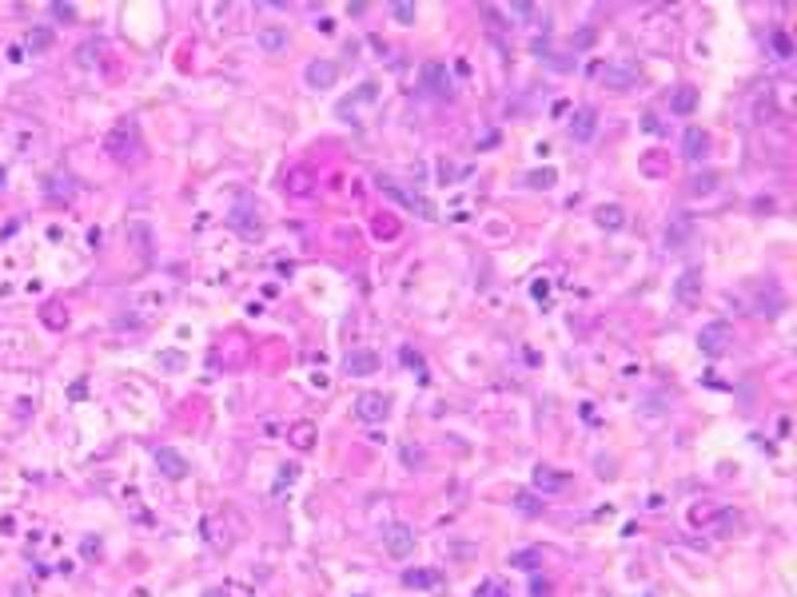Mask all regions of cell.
I'll return each instance as SVG.
<instances>
[{"instance_id": "6da1fadb", "label": "cell", "mask_w": 797, "mask_h": 597, "mask_svg": "<svg viewBox=\"0 0 797 597\" xmlns=\"http://www.w3.org/2000/svg\"><path fill=\"white\" fill-rule=\"evenodd\" d=\"M104 152H108L116 163H128V159L140 156V128H136L132 120H120L116 128L108 132V140H104Z\"/></svg>"}, {"instance_id": "7a4b0ae2", "label": "cell", "mask_w": 797, "mask_h": 597, "mask_svg": "<svg viewBox=\"0 0 797 597\" xmlns=\"http://www.w3.org/2000/svg\"><path fill=\"white\" fill-rule=\"evenodd\" d=\"M730 342H734V327L722 323V318H713V323H706V327L698 330V347H702V354H710V358L725 354Z\"/></svg>"}, {"instance_id": "3957f363", "label": "cell", "mask_w": 797, "mask_h": 597, "mask_svg": "<svg viewBox=\"0 0 797 597\" xmlns=\"http://www.w3.org/2000/svg\"><path fill=\"white\" fill-rule=\"evenodd\" d=\"M387 415H391V394H379V390H367V394H359L355 398V418L359 422H387Z\"/></svg>"}, {"instance_id": "277c9868", "label": "cell", "mask_w": 797, "mask_h": 597, "mask_svg": "<svg viewBox=\"0 0 797 597\" xmlns=\"http://www.w3.org/2000/svg\"><path fill=\"white\" fill-rule=\"evenodd\" d=\"M228 223H232V227H235L239 235H244V239H256V235L263 232V223H259V215H256V203H251L247 195H239V203L232 208Z\"/></svg>"}, {"instance_id": "5b68a950", "label": "cell", "mask_w": 797, "mask_h": 597, "mask_svg": "<svg viewBox=\"0 0 797 597\" xmlns=\"http://www.w3.org/2000/svg\"><path fill=\"white\" fill-rule=\"evenodd\" d=\"M383 549L391 554V558H411L415 554V530L403 522H395L383 530Z\"/></svg>"}, {"instance_id": "8992f818", "label": "cell", "mask_w": 797, "mask_h": 597, "mask_svg": "<svg viewBox=\"0 0 797 597\" xmlns=\"http://www.w3.org/2000/svg\"><path fill=\"white\" fill-rule=\"evenodd\" d=\"M566 132H570V140H578V144H590L594 132H598V112L594 108H578L574 116H570V123H566Z\"/></svg>"}, {"instance_id": "52a82bcc", "label": "cell", "mask_w": 797, "mask_h": 597, "mask_svg": "<svg viewBox=\"0 0 797 597\" xmlns=\"http://www.w3.org/2000/svg\"><path fill=\"white\" fill-rule=\"evenodd\" d=\"M156 466H159V474L164 478H172V482H180V478H187V458L180 450H172V446H159L156 450Z\"/></svg>"}, {"instance_id": "ba28073f", "label": "cell", "mask_w": 797, "mask_h": 597, "mask_svg": "<svg viewBox=\"0 0 797 597\" xmlns=\"http://www.w3.org/2000/svg\"><path fill=\"white\" fill-rule=\"evenodd\" d=\"M423 84H427L430 96H439V100H451L454 96L451 76H447V64H423Z\"/></svg>"}, {"instance_id": "9c48e42d", "label": "cell", "mask_w": 797, "mask_h": 597, "mask_svg": "<svg viewBox=\"0 0 797 597\" xmlns=\"http://www.w3.org/2000/svg\"><path fill=\"white\" fill-rule=\"evenodd\" d=\"M698 295H702V267H686L674 279V299L678 303H694Z\"/></svg>"}, {"instance_id": "30bf717a", "label": "cell", "mask_w": 797, "mask_h": 597, "mask_svg": "<svg viewBox=\"0 0 797 597\" xmlns=\"http://www.w3.org/2000/svg\"><path fill=\"white\" fill-rule=\"evenodd\" d=\"M307 88H335V80H339V68H335L331 60H311L303 72Z\"/></svg>"}, {"instance_id": "8fae6325", "label": "cell", "mask_w": 797, "mask_h": 597, "mask_svg": "<svg viewBox=\"0 0 797 597\" xmlns=\"http://www.w3.org/2000/svg\"><path fill=\"white\" fill-rule=\"evenodd\" d=\"M602 84L614 88V92H626V88H634L638 80V68H630V64H610V68H602Z\"/></svg>"}, {"instance_id": "7c38bea8", "label": "cell", "mask_w": 797, "mask_h": 597, "mask_svg": "<svg viewBox=\"0 0 797 597\" xmlns=\"http://www.w3.org/2000/svg\"><path fill=\"white\" fill-rule=\"evenodd\" d=\"M706 152H710V135L702 132V128H686V135H682V156H686L690 163H698V159H706Z\"/></svg>"}, {"instance_id": "4fadbf2b", "label": "cell", "mask_w": 797, "mask_h": 597, "mask_svg": "<svg viewBox=\"0 0 797 597\" xmlns=\"http://www.w3.org/2000/svg\"><path fill=\"white\" fill-rule=\"evenodd\" d=\"M343 370H347V375H355V378L375 375V370H379V354H375V351H351L343 358Z\"/></svg>"}, {"instance_id": "5bb4252c", "label": "cell", "mask_w": 797, "mask_h": 597, "mask_svg": "<svg viewBox=\"0 0 797 597\" xmlns=\"http://www.w3.org/2000/svg\"><path fill=\"white\" fill-rule=\"evenodd\" d=\"M287 40H291V36H287V28L271 25V28H259L256 44H259V48H263V52H268V56H279V52L287 48Z\"/></svg>"}, {"instance_id": "9a60e30c", "label": "cell", "mask_w": 797, "mask_h": 597, "mask_svg": "<svg viewBox=\"0 0 797 597\" xmlns=\"http://www.w3.org/2000/svg\"><path fill=\"white\" fill-rule=\"evenodd\" d=\"M566 482H570V478L558 474V470H551V466H539L534 478H530V486L542 490V494H558V490H566Z\"/></svg>"}, {"instance_id": "2e32d148", "label": "cell", "mask_w": 797, "mask_h": 597, "mask_svg": "<svg viewBox=\"0 0 797 597\" xmlns=\"http://www.w3.org/2000/svg\"><path fill=\"white\" fill-rule=\"evenodd\" d=\"M694 108H698V88L694 84H678L674 92H670V112H674V116H690Z\"/></svg>"}, {"instance_id": "e0dca14e", "label": "cell", "mask_w": 797, "mask_h": 597, "mask_svg": "<svg viewBox=\"0 0 797 597\" xmlns=\"http://www.w3.org/2000/svg\"><path fill=\"white\" fill-rule=\"evenodd\" d=\"M594 220H598V227H606V232H622L626 227V211L618 208V203H602Z\"/></svg>"}, {"instance_id": "ac0fdd59", "label": "cell", "mask_w": 797, "mask_h": 597, "mask_svg": "<svg viewBox=\"0 0 797 597\" xmlns=\"http://www.w3.org/2000/svg\"><path fill=\"white\" fill-rule=\"evenodd\" d=\"M52 44H56V36H52V28H44V25H40V28H32V32H28V40H25V48L32 52V56L48 52Z\"/></svg>"}, {"instance_id": "d6986e66", "label": "cell", "mask_w": 797, "mask_h": 597, "mask_svg": "<svg viewBox=\"0 0 797 597\" xmlns=\"http://www.w3.org/2000/svg\"><path fill=\"white\" fill-rule=\"evenodd\" d=\"M399 358H403L407 370H415V378L423 382V387H427V382H430V375H427V358H423L419 351H411V347H403V351H399Z\"/></svg>"}, {"instance_id": "ffe728a7", "label": "cell", "mask_w": 797, "mask_h": 597, "mask_svg": "<svg viewBox=\"0 0 797 597\" xmlns=\"http://www.w3.org/2000/svg\"><path fill=\"white\" fill-rule=\"evenodd\" d=\"M442 577L435 570H407L403 573V585H411V589H430V585H439Z\"/></svg>"}, {"instance_id": "44dd1931", "label": "cell", "mask_w": 797, "mask_h": 597, "mask_svg": "<svg viewBox=\"0 0 797 597\" xmlns=\"http://www.w3.org/2000/svg\"><path fill=\"white\" fill-rule=\"evenodd\" d=\"M287 438H291L295 450H311V442H315V427H311V422H295V427L287 430Z\"/></svg>"}, {"instance_id": "7402d4cb", "label": "cell", "mask_w": 797, "mask_h": 597, "mask_svg": "<svg viewBox=\"0 0 797 597\" xmlns=\"http://www.w3.org/2000/svg\"><path fill=\"white\" fill-rule=\"evenodd\" d=\"M100 52H104V44H100V40H84V44L76 48V64H80V68H92V64L100 60Z\"/></svg>"}, {"instance_id": "603a6c76", "label": "cell", "mask_w": 797, "mask_h": 597, "mask_svg": "<svg viewBox=\"0 0 797 597\" xmlns=\"http://www.w3.org/2000/svg\"><path fill=\"white\" fill-rule=\"evenodd\" d=\"M511 565H515V570H539L542 554L539 549H518V554H511Z\"/></svg>"}, {"instance_id": "cb8c5ba5", "label": "cell", "mask_w": 797, "mask_h": 597, "mask_svg": "<svg viewBox=\"0 0 797 597\" xmlns=\"http://www.w3.org/2000/svg\"><path fill=\"white\" fill-rule=\"evenodd\" d=\"M403 466H407V470H423V466H427V450H423V446H415V442H407V446H403Z\"/></svg>"}, {"instance_id": "d4e9b609", "label": "cell", "mask_w": 797, "mask_h": 597, "mask_svg": "<svg viewBox=\"0 0 797 597\" xmlns=\"http://www.w3.org/2000/svg\"><path fill=\"white\" fill-rule=\"evenodd\" d=\"M554 180H558V171H554V168H542V171H530V175H527V183H530V187H539V192L554 187Z\"/></svg>"}, {"instance_id": "484cf974", "label": "cell", "mask_w": 797, "mask_h": 597, "mask_svg": "<svg viewBox=\"0 0 797 597\" xmlns=\"http://www.w3.org/2000/svg\"><path fill=\"white\" fill-rule=\"evenodd\" d=\"M770 44H773V56H777V60H789V56H793V40L785 36V32H773Z\"/></svg>"}, {"instance_id": "4316f807", "label": "cell", "mask_w": 797, "mask_h": 597, "mask_svg": "<svg viewBox=\"0 0 797 597\" xmlns=\"http://www.w3.org/2000/svg\"><path fill=\"white\" fill-rule=\"evenodd\" d=\"M713 183H718V175H713V171H702V175H694V180H690V192H694V195L713 192Z\"/></svg>"}, {"instance_id": "83f0119b", "label": "cell", "mask_w": 797, "mask_h": 597, "mask_svg": "<svg viewBox=\"0 0 797 597\" xmlns=\"http://www.w3.org/2000/svg\"><path fill=\"white\" fill-rule=\"evenodd\" d=\"M690 235V223H674V227H666V247H682V239Z\"/></svg>"}, {"instance_id": "f1b7e54d", "label": "cell", "mask_w": 797, "mask_h": 597, "mask_svg": "<svg viewBox=\"0 0 797 597\" xmlns=\"http://www.w3.org/2000/svg\"><path fill=\"white\" fill-rule=\"evenodd\" d=\"M734 530H742V518L725 510L722 518H718V534H722V537H734Z\"/></svg>"}, {"instance_id": "f546056e", "label": "cell", "mask_w": 797, "mask_h": 597, "mask_svg": "<svg viewBox=\"0 0 797 597\" xmlns=\"http://www.w3.org/2000/svg\"><path fill=\"white\" fill-rule=\"evenodd\" d=\"M295 478H299V466H291V462H287V466H279V478H275V494H279L283 486H291Z\"/></svg>"}, {"instance_id": "4dcf8cb0", "label": "cell", "mask_w": 797, "mask_h": 597, "mask_svg": "<svg viewBox=\"0 0 797 597\" xmlns=\"http://www.w3.org/2000/svg\"><path fill=\"white\" fill-rule=\"evenodd\" d=\"M391 13H395V20H399V25H415V4H407V0H399V4H395Z\"/></svg>"}, {"instance_id": "1f68e13d", "label": "cell", "mask_w": 797, "mask_h": 597, "mask_svg": "<svg viewBox=\"0 0 797 597\" xmlns=\"http://www.w3.org/2000/svg\"><path fill=\"white\" fill-rule=\"evenodd\" d=\"M371 100H375V84H363V88H359V92H355L351 100H347V104H343L339 112H347L351 104H371Z\"/></svg>"}, {"instance_id": "d6a6232c", "label": "cell", "mask_w": 797, "mask_h": 597, "mask_svg": "<svg viewBox=\"0 0 797 597\" xmlns=\"http://www.w3.org/2000/svg\"><path fill=\"white\" fill-rule=\"evenodd\" d=\"M554 585L546 582V577H530V597H551Z\"/></svg>"}, {"instance_id": "836d02e7", "label": "cell", "mask_w": 797, "mask_h": 597, "mask_svg": "<svg viewBox=\"0 0 797 597\" xmlns=\"http://www.w3.org/2000/svg\"><path fill=\"white\" fill-rule=\"evenodd\" d=\"M515 506H518L522 514H542V502H534L530 494H518V498H515Z\"/></svg>"}, {"instance_id": "e575fe53", "label": "cell", "mask_w": 797, "mask_h": 597, "mask_svg": "<svg viewBox=\"0 0 797 597\" xmlns=\"http://www.w3.org/2000/svg\"><path fill=\"white\" fill-rule=\"evenodd\" d=\"M159 366H164V370H180V366H184V354L164 351V354H159Z\"/></svg>"}, {"instance_id": "d590c367", "label": "cell", "mask_w": 797, "mask_h": 597, "mask_svg": "<svg viewBox=\"0 0 797 597\" xmlns=\"http://www.w3.org/2000/svg\"><path fill=\"white\" fill-rule=\"evenodd\" d=\"M52 16H56V20H68V25H72V20H76V8H72V4H60V0H56V4H52Z\"/></svg>"}, {"instance_id": "8d00e7d4", "label": "cell", "mask_w": 797, "mask_h": 597, "mask_svg": "<svg viewBox=\"0 0 797 597\" xmlns=\"http://www.w3.org/2000/svg\"><path fill=\"white\" fill-rule=\"evenodd\" d=\"M539 8L534 4H511V16H518V20H527V16H534Z\"/></svg>"}, {"instance_id": "74e56055", "label": "cell", "mask_w": 797, "mask_h": 597, "mask_svg": "<svg viewBox=\"0 0 797 597\" xmlns=\"http://www.w3.org/2000/svg\"><path fill=\"white\" fill-rule=\"evenodd\" d=\"M80 549H84V558H96V554H100V542H96V537H84V546H80Z\"/></svg>"}, {"instance_id": "f35d334b", "label": "cell", "mask_w": 797, "mask_h": 597, "mask_svg": "<svg viewBox=\"0 0 797 597\" xmlns=\"http://www.w3.org/2000/svg\"><path fill=\"white\" fill-rule=\"evenodd\" d=\"M8 60H13V64L25 60V44H13V48H8Z\"/></svg>"}, {"instance_id": "ab89813d", "label": "cell", "mask_w": 797, "mask_h": 597, "mask_svg": "<svg viewBox=\"0 0 797 597\" xmlns=\"http://www.w3.org/2000/svg\"><path fill=\"white\" fill-rule=\"evenodd\" d=\"M642 128H646V132H662V123H658V116H646V120H642Z\"/></svg>"}, {"instance_id": "60d3db41", "label": "cell", "mask_w": 797, "mask_h": 597, "mask_svg": "<svg viewBox=\"0 0 797 597\" xmlns=\"http://www.w3.org/2000/svg\"><path fill=\"white\" fill-rule=\"evenodd\" d=\"M530 291H534V299H542V295H546V291H551V283H546V279H542V283H534V287H530Z\"/></svg>"}, {"instance_id": "b9f144b4", "label": "cell", "mask_w": 797, "mask_h": 597, "mask_svg": "<svg viewBox=\"0 0 797 597\" xmlns=\"http://www.w3.org/2000/svg\"><path fill=\"white\" fill-rule=\"evenodd\" d=\"M315 28H319V32H335V20H331V16H323Z\"/></svg>"}, {"instance_id": "7bdbcfd3", "label": "cell", "mask_w": 797, "mask_h": 597, "mask_svg": "<svg viewBox=\"0 0 797 597\" xmlns=\"http://www.w3.org/2000/svg\"><path fill=\"white\" fill-rule=\"evenodd\" d=\"M13 593H16V597H28V585H16Z\"/></svg>"}, {"instance_id": "ee69618b", "label": "cell", "mask_w": 797, "mask_h": 597, "mask_svg": "<svg viewBox=\"0 0 797 597\" xmlns=\"http://www.w3.org/2000/svg\"><path fill=\"white\" fill-rule=\"evenodd\" d=\"M204 597H228V593H223V589H208Z\"/></svg>"}, {"instance_id": "f6af8a7d", "label": "cell", "mask_w": 797, "mask_h": 597, "mask_svg": "<svg viewBox=\"0 0 797 597\" xmlns=\"http://www.w3.org/2000/svg\"><path fill=\"white\" fill-rule=\"evenodd\" d=\"M4 180H8V168H0V187H4Z\"/></svg>"}]
</instances>
